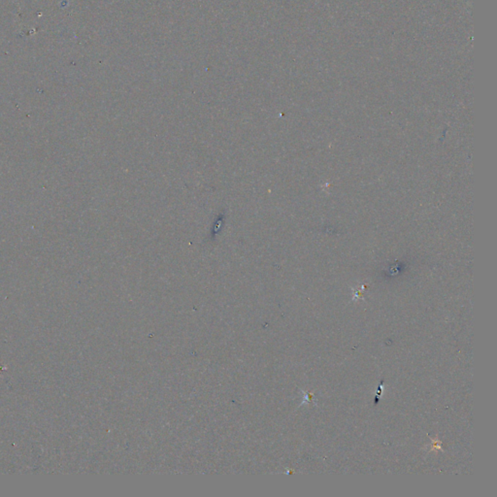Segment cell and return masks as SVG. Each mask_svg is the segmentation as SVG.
Returning a JSON list of instances; mask_svg holds the SVG:
<instances>
[]
</instances>
